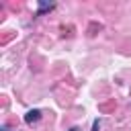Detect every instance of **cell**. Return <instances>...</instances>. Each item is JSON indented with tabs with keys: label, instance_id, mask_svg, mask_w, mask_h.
<instances>
[{
	"label": "cell",
	"instance_id": "obj_1",
	"mask_svg": "<svg viewBox=\"0 0 131 131\" xmlns=\"http://www.w3.org/2000/svg\"><path fill=\"white\" fill-rule=\"evenodd\" d=\"M39 119H41V111H39V108H33V111H29V113L25 115V121H27L29 125H31V123H37Z\"/></svg>",
	"mask_w": 131,
	"mask_h": 131
},
{
	"label": "cell",
	"instance_id": "obj_2",
	"mask_svg": "<svg viewBox=\"0 0 131 131\" xmlns=\"http://www.w3.org/2000/svg\"><path fill=\"white\" fill-rule=\"evenodd\" d=\"M98 127H100V121H98V119H96V121H94V123H92V131H98Z\"/></svg>",
	"mask_w": 131,
	"mask_h": 131
},
{
	"label": "cell",
	"instance_id": "obj_3",
	"mask_svg": "<svg viewBox=\"0 0 131 131\" xmlns=\"http://www.w3.org/2000/svg\"><path fill=\"white\" fill-rule=\"evenodd\" d=\"M70 131H80V127H72V129H70Z\"/></svg>",
	"mask_w": 131,
	"mask_h": 131
}]
</instances>
